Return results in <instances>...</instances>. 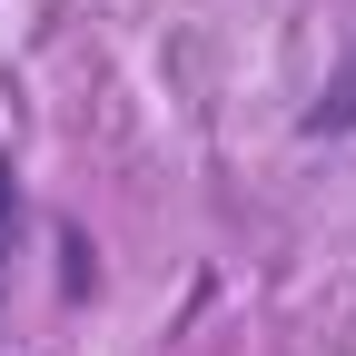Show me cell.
Listing matches in <instances>:
<instances>
[{"instance_id":"6da1fadb","label":"cell","mask_w":356,"mask_h":356,"mask_svg":"<svg viewBox=\"0 0 356 356\" xmlns=\"http://www.w3.org/2000/svg\"><path fill=\"white\" fill-rule=\"evenodd\" d=\"M346 129H356V60L317 89V99H307L297 109V139H346Z\"/></svg>"},{"instance_id":"7a4b0ae2","label":"cell","mask_w":356,"mask_h":356,"mask_svg":"<svg viewBox=\"0 0 356 356\" xmlns=\"http://www.w3.org/2000/svg\"><path fill=\"white\" fill-rule=\"evenodd\" d=\"M20 168H10V149H0V267H10V248H20Z\"/></svg>"}]
</instances>
